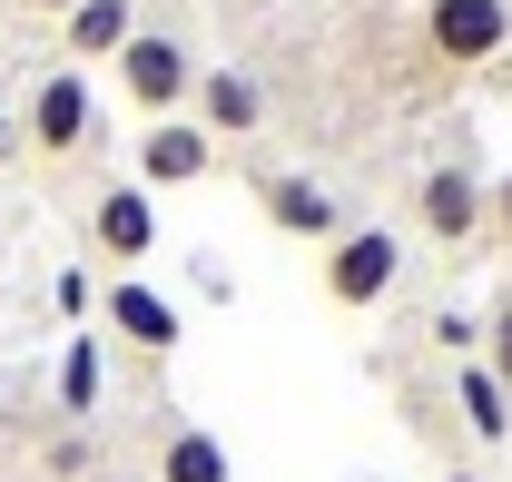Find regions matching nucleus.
<instances>
[{"label":"nucleus","mask_w":512,"mask_h":482,"mask_svg":"<svg viewBox=\"0 0 512 482\" xmlns=\"http://www.w3.org/2000/svg\"><path fill=\"white\" fill-rule=\"evenodd\" d=\"M197 128L207 138H256L266 128V89L247 69H197Z\"/></svg>","instance_id":"9"},{"label":"nucleus","mask_w":512,"mask_h":482,"mask_svg":"<svg viewBox=\"0 0 512 482\" xmlns=\"http://www.w3.org/2000/svg\"><path fill=\"white\" fill-rule=\"evenodd\" d=\"M256 207H266V227H276V237H306V246H335L345 227H355V207H345L325 178H306V168L256 178Z\"/></svg>","instance_id":"4"},{"label":"nucleus","mask_w":512,"mask_h":482,"mask_svg":"<svg viewBox=\"0 0 512 482\" xmlns=\"http://www.w3.org/2000/svg\"><path fill=\"white\" fill-rule=\"evenodd\" d=\"M89 246L109 256V266H138L148 246H158V197L128 178V187H99L89 197Z\"/></svg>","instance_id":"7"},{"label":"nucleus","mask_w":512,"mask_h":482,"mask_svg":"<svg viewBox=\"0 0 512 482\" xmlns=\"http://www.w3.org/2000/svg\"><path fill=\"white\" fill-rule=\"evenodd\" d=\"M60 404H69V423L99 414V335H69L60 345Z\"/></svg>","instance_id":"14"},{"label":"nucleus","mask_w":512,"mask_h":482,"mask_svg":"<svg viewBox=\"0 0 512 482\" xmlns=\"http://www.w3.org/2000/svg\"><path fill=\"white\" fill-rule=\"evenodd\" d=\"M20 10H40V20H69V10H79V0H20Z\"/></svg>","instance_id":"19"},{"label":"nucleus","mask_w":512,"mask_h":482,"mask_svg":"<svg viewBox=\"0 0 512 482\" xmlns=\"http://www.w3.org/2000/svg\"><path fill=\"white\" fill-rule=\"evenodd\" d=\"M493 237H512V178L493 187Z\"/></svg>","instance_id":"17"},{"label":"nucleus","mask_w":512,"mask_h":482,"mask_svg":"<svg viewBox=\"0 0 512 482\" xmlns=\"http://www.w3.org/2000/svg\"><path fill=\"white\" fill-rule=\"evenodd\" d=\"M119 89H128V109L138 119H178L197 99V60H188V40L178 30H138L119 50Z\"/></svg>","instance_id":"2"},{"label":"nucleus","mask_w":512,"mask_h":482,"mask_svg":"<svg viewBox=\"0 0 512 482\" xmlns=\"http://www.w3.org/2000/svg\"><path fill=\"white\" fill-rule=\"evenodd\" d=\"M414 227L434 246H473L483 227H493V187L473 178V168H424V187H414Z\"/></svg>","instance_id":"5"},{"label":"nucleus","mask_w":512,"mask_h":482,"mask_svg":"<svg viewBox=\"0 0 512 482\" xmlns=\"http://www.w3.org/2000/svg\"><path fill=\"white\" fill-rule=\"evenodd\" d=\"M424 40H434V60L483 69L512 40V0H424Z\"/></svg>","instance_id":"6"},{"label":"nucleus","mask_w":512,"mask_h":482,"mask_svg":"<svg viewBox=\"0 0 512 482\" xmlns=\"http://www.w3.org/2000/svg\"><path fill=\"white\" fill-rule=\"evenodd\" d=\"M365 482H375V473H365Z\"/></svg>","instance_id":"21"},{"label":"nucleus","mask_w":512,"mask_h":482,"mask_svg":"<svg viewBox=\"0 0 512 482\" xmlns=\"http://www.w3.org/2000/svg\"><path fill=\"white\" fill-rule=\"evenodd\" d=\"M434 335H444V355H453V364H463V355H483V325H473V315H453V305L434 315Z\"/></svg>","instance_id":"16"},{"label":"nucleus","mask_w":512,"mask_h":482,"mask_svg":"<svg viewBox=\"0 0 512 482\" xmlns=\"http://www.w3.org/2000/svg\"><path fill=\"white\" fill-rule=\"evenodd\" d=\"M453 404H463V423H473V443H512V394L493 384V364H483V355L453 364Z\"/></svg>","instance_id":"12"},{"label":"nucleus","mask_w":512,"mask_h":482,"mask_svg":"<svg viewBox=\"0 0 512 482\" xmlns=\"http://www.w3.org/2000/svg\"><path fill=\"white\" fill-rule=\"evenodd\" d=\"M444 482H483V473H463V463H444Z\"/></svg>","instance_id":"20"},{"label":"nucleus","mask_w":512,"mask_h":482,"mask_svg":"<svg viewBox=\"0 0 512 482\" xmlns=\"http://www.w3.org/2000/svg\"><path fill=\"white\" fill-rule=\"evenodd\" d=\"M158 482H227V443L207 423H158Z\"/></svg>","instance_id":"13"},{"label":"nucleus","mask_w":512,"mask_h":482,"mask_svg":"<svg viewBox=\"0 0 512 482\" xmlns=\"http://www.w3.org/2000/svg\"><path fill=\"white\" fill-rule=\"evenodd\" d=\"M483 364H493V384L512 394V296L493 305V325H483Z\"/></svg>","instance_id":"15"},{"label":"nucleus","mask_w":512,"mask_h":482,"mask_svg":"<svg viewBox=\"0 0 512 482\" xmlns=\"http://www.w3.org/2000/svg\"><path fill=\"white\" fill-rule=\"evenodd\" d=\"M207 168H217V138L197 119H158L138 138V187H197Z\"/></svg>","instance_id":"8"},{"label":"nucleus","mask_w":512,"mask_h":482,"mask_svg":"<svg viewBox=\"0 0 512 482\" xmlns=\"http://www.w3.org/2000/svg\"><path fill=\"white\" fill-rule=\"evenodd\" d=\"M128 40H138V10H128V0H79V10L60 20V50H69V60H119Z\"/></svg>","instance_id":"11"},{"label":"nucleus","mask_w":512,"mask_h":482,"mask_svg":"<svg viewBox=\"0 0 512 482\" xmlns=\"http://www.w3.org/2000/svg\"><path fill=\"white\" fill-rule=\"evenodd\" d=\"M10 148H20V109L0 99V158H10Z\"/></svg>","instance_id":"18"},{"label":"nucleus","mask_w":512,"mask_h":482,"mask_svg":"<svg viewBox=\"0 0 512 482\" xmlns=\"http://www.w3.org/2000/svg\"><path fill=\"white\" fill-rule=\"evenodd\" d=\"M20 148L50 158V168H79V158L99 148V89H89L79 69L30 79V99H20Z\"/></svg>","instance_id":"1"},{"label":"nucleus","mask_w":512,"mask_h":482,"mask_svg":"<svg viewBox=\"0 0 512 482\" xmlns=\"http://www.w3.org/2000/svg\"><path fill=\"white\" fill-rule=\"evenodd\" d=\"M109 325H119L138 355H178V305L158 296V286H138V276L109 286Z\"/></svg>","instance_id":"10"},{"label":"nucleus","mask_w":512,"mask_h":482,"mask_svg":"<svg viewBox=\"0 0 512 482\" xmlns=\"http://www.w3.org/2000/svg\"><path fill=\"white\" fill-rule=\"evenodd\" d=\"M394 286H404V237H394V227H365V217H355L345 237L325 246V296L335 305H384Z\"/></svg>","instance_id":"3"}]
</instances>
